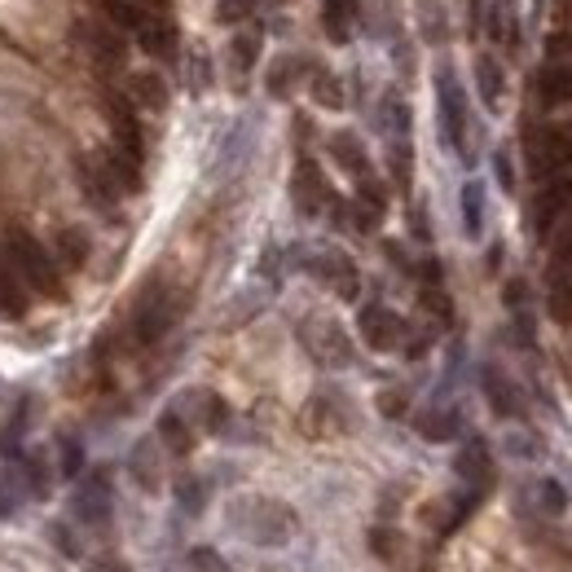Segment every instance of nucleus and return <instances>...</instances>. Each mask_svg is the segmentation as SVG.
<instances>
[{"label": "nucleus", "mask_w": 572, "mask_h": 572, "mask_svg": "<svg viewBox=\"0 0 572 572\" xmlns=\"http://www.w3.org/2000/svg\"><path fill=\"white\" fill-rule=\"evenodd\" d=\"M524 159H528V172H533L537 181L568 172V168H572V137H568V132H559V128H537V132H528Z\"/></svg>", "instance_id": "6e6552de"}, {"label": "nucleus", "mask_w": 572, "mask_h": 572, "mask_svg": "<svg viewBox=\"0 0 572 572\" xmlns=\"http://www.w3.org/2000/svg\"><path fill=\"white\" fill-rule=\"evenodd\" d=\"M418 304H423V313L432 317L436 326H454V300H449L440 286H423V291H418Z\"/></svg>", "instance_id": "c9c22d12"}, {"label": "nucleus", "mask_w": 572, "mask_h": 572, "mask_svg": "<svg viewBox=\"0 0 572 572\" xmlns=\"http://www.w3.org/2000/svg\"><path fill=\"white\" fill-rule=\"evenodd\" d=\"M49 542L58 546L66 559H80V546H75V537H71V528H66V524H53L49 528Z\"/></svg>", "instance_id": "de8ad7c7"}, {"label": "nucleus", "mask_w": 572, "mask_h": 572, "mask_svg": "<svg viewBox=\"0 0 572 572\" xmlns=\"http://www.w3.org/2000/svg\"><path fill=\"white\" fill-rule=\"evenodd\" d=\"M53 256H58V264L62 269H84L88 264V256H93V238H88V229H80V225H66V229H58L53 234Z\"/></svg>", "instance_id": "412c9836"}, {"label": "nucleus", "mask_w": 572, "mask_h": 572, "mask_svg": "<svg viewBox=\"0 0 572 572\" xmlns=\"http://www.w3.org/2000/svg\"><path fill=\"white\" fill-rule=\"evenodd\" d=\"M322 27L335 44H344L357 27V0H322Z\"/></svg>", "instance_id": "c85d7f7f"}, {"label": "nucleus", "mask_w": 572, "mask_h": 572, "mask_svg": "<svg viewBox=\"0 0 572 572\" xmlns=\"http://www.w3.org/2000/svg\"><path fill=\"white\" fill-rule=\"evenodd\" d=\"M308 71V62L304 58H278L269 66V93L273 97H286L295 88V75H304Z\"/></svg>", "instance_id": "72a5a7b5"}, {"label": "nucleus", "mask_w": 572, "mask_h": 572, "mask_svg": "<svg viewBox=\"0 0 572 572\" xmlns=\"http://www.w3.org/2000/svg\"><path fill=\"white\" fill-rule=\"evenodd\" d=\"M172 493H176V502H181V511H190V515H198L207 506V484L198 476H181Z\"/></svg>", "instance_id": "58836bf2"}, {"label": "nucleus", "mask_w": 572, "mask_h": 572, "mask_svg": "<svg viewBox=\"0 0 572 572\" xmlns=\"http://www.w3.org/2000/svg\"><path fill=\"white\" fill-rule=\"evenodd\" d=\"M185 568H190V572H234V568H229V559L220 555L216 546H194L190 555H185Z\"/></svg>", "instance_id": "ea45409f"}, {"label": "nucleus", "mask_w": 572, "mask_h": 572, "mask_svg": "<svg viewBox=\"0 0 572 572\" xmlns=\"http://www.w3.org/2000/svg\"><path fill=\"white\" fill-rule=\"evenodd\" d=\"M330 198H335V190H330L326 172L317 168L313 154H300L295 159V176H291V203L300 216H322L330 207Z\"/></svg>", "instance_id": "1a4fd4ad"}, {"label": "nucleus", "mask_w": 572, "mask_h": 572, "mask_svg": "<svg viewBox=\"0 0 572 572\" xmlns=\"http://www.w3.org/2000/svg\"><path fill=\"white\" fill-rule=\"evenodd\" d=\"M546 313H550V322L572 326V229L555 242V251H550V269H546Z\"/></svg>", "instance_id": "0eeeda50"}, {"label": "nucleus", "mask_w": 572, "mask_h": 572, "mask_svg": "<svg viewBox=\"0 0 572 572\" xmlns=\"http://www.w3.org/2000/svg\"><path fill=\"white\" fill-rule=\"evenodd\" d=\"M572 212V181H555V185H546L542 194H537V203H533V225H537V234H550L555 229V220Z\"/></svg>", "instance_id": "a211bd4d"}, {"label": "nucleus", "mask_w": 572, "mask_h": 572, "mask_svg": "<svg viewBox=\"0 0 572 572\" xmlns=\"http://www.w3.org/2000/svg\"><path fill=\"white\" fill-rule=\"evenodd\" d=\"M546 53H550V62H572V36H550Z\"/></svg>", "instance_id": "603ef678"}, {"label": "nucleus", "mask_w": 572, "mask_h": 572, "mask_svg": "<svg viewBox=\"0 0 572 572\" xmlns=\"http://www.w3.org/2000/svg\"><path fill=\"white\" fill-rule=\"evenodd\" d=\"M326 150H330V159H335L339 168H344V172L352 176V181L370 172V154H366V146H361L357 132H330Z\"/></svg>", "instance_id": "aec40b11"}, {"label": "nucleus", "mask_w": 572, "mask_h": 572, "mask_svg": "<svg viewBox=\"0 0 572 572\" xmlns=\"http://www.w3.org/2000/svg\"><path fill=\"white\" fill-rule=\"evenodd\" d=\"M300 348L322 370L352 366V339H348V330L339 326L335 317H326V313H313V317H304V322H300Z\"/></svg>", "instance_id": "20e7f679"}, {"label": "nucleus", "mask_w": 572, "mask_h": 572, "mask_svg": "<svg viewBox=\"0 0 572 572\" xmlns=\"http://www.w3.org/2000/svg\"><path fill=\"white\" fill-rule=\"evenodd\" d=\"M128 476L146 493H159L163 484V462H159V440H137L128 454Z\"/></svg>", "instance_id": "6ab92c4d"}, {"label": "nucleus", "mask_w": 572, "mask_h": 572, "mask_svg": "<svg viewBox=\"0 0 572 572\" xmlns=\"http://www.w3.org/2000/svg\"><path fill=\"white\" fill-rule=\"evenodd\" d=\"M102 9L110 18V27L128 31V36H137V31L150 22V9L141 5V0H102Z\"/></svg>", "instance_id": "7c9ffc66"}, {"label": "nucleus", "mask_w": 572, "mask_h": 572, "mask_svg": "<svg viewBox=\"0 0 572 572\" xmlns=\"http://www.w3.org/2000/svg\"><path fill=\"white\" fill-rule=\"evenodd\" d=\"M300 432H304L308 440H335V436L352 432V410H348V401H344V396H335V392L308 396L304 410H300Z\"/></svg>", "instance_id": "423d86ee"}, {"label": "nucleus", "mask_w": 572, "mask_h": 572, "mask_svg": "<svg viewBox=\"0 0 572 572\" xmlns=\"http://www.w3.org/2000/svg\"><path fill=\"white\" fill-rule=\"evenodd\" d=\"M537 489H542V506H546L550 515H559V511H564V506H568V493L559 489L555 480H542V484H537Z\"/></svg>", "instance_id": "49530a36"}, {"label": "nucleus", "mask_w": 572, "mask_h": 572, "mask_svg": "<svg viewBox=\"0 0 572 572\" xmlns=\"http://www.w3.org/2000/svg\"><path fill=\"white\" fill-rule=\"evenodd\" d=\"M418 9H423V31H427V40H432V44H440V40H445V9H436V0H423V5H418Z\"/></svg>", "instance_id": "37998d69"}, {"label": "nucleus", "mask_w": 572, "mask_h": 572, "mask_svg": "<svg viewBox=\"0 0 572 572\" xmlns=\"http://www.w3.org/2000/svg\"><path fill=\"white\" fill-rule=\"evenodd\" d=\"M476 88H480V102L489 106V110L502 106V88H506V80H502V66L493 62L489 53H480V58H476Z\"/></svg>", "instance_id": "473e14b6"}, {"label": "nucleus", "mask_w": 572, "mask_h": 572, "mask_svg": "<svg viewBox=\"0 0 572 572\" xmlns=\"http://www.w3.org/2000/svg\"><path fill=\"white\" fill-rule=\"evenodd\" d=\"M388 168H392L396 190H410V181H414V154H410V141H392V150H388Z\"/></svg>", "instance_id": "4c0bfd02"}, {"label": "nucleus", "mask_w": 572, "mask_h": 572, "mask_svg": "<svg viewBox=\"0 0 572 572\" xmlns=\"http://www.w3.org/2000/svg\"><path fill=\"white\" fill-rule=\"evenodd\" d=\"M229 528L251 546H264V550H278L286 546L295 533H300V515L291 511L286 502L278 498H264V493H247V498H234L225 511Z\"/></svg>", "instance_id": "f257e3e1"}, {"label": "nucleus", "mask_w": 572, "mask_h": 572, "mask_svg": "<svg viewBox=\"0 0 572 572\" xmlns=\"http://www.w3.org/2000/svg\"><path fill=\"white\" fill-rule=\"evenodd\" d=\"M247 0H220V5H216V18L220 22H242V18H247Z\"/></svg>", "instance_id": "8fccbe9b"}, {"label": "nucleus", "mask_w": 572, "mask_h": 572, "mask_svg": "<svg viewBox=\"0 0 572 572\" xmlns=\"http://www.w3.org/2000/svg\"><path fill=\"white\" fill-rule=\"evenodd\" d=\"M366 542H370V550H374V559H383L388 568H410L414 546L405 542L401 528H392V524H374L370 533H366Z\"/></svg>", "instance_id": "dca6fc26"}, {"label": "nucleus", "mask_w": 572, "mask_h": 572, "mask_svg": "<svg viewBox=\"0 0 572 572\" xmlns=\"http://www.w3.org/2000/svg\"><path fill=\"white\" fill-rule=\"evenodd\" d=\"M462 225H467L471 238L484 229V190H480V181L462 185Z\"/></svg>", "instance_id": "f704fd0d"}, {"label": "nucleus", "mask_w": 572, "mask_h": 572, "mask_svg": "<svg viewBox=\"0 0 572 572\" xmlns=\"http://www.w3.org/2000/svg\"><path fill=\"white\" fill-rule=\"evenodd\" d=\"M357 335L366 339L370 352H396L405 339V317L388 304H366L357 313Z\"/></svg>", "instance_id": "9d476101"}, {"label": "nucleus", "mask_w": 572, "mask_h": 572, "mask_svg": "<svg viewBox=\"0 0 572 572\" xmlns=\"http://www.w3.org/2000/svg\"><path fill=\"white\" fill-rule=\"evenodd\" d=\"M80 467H84L80 440H75V436H62V471H66V476H80Z\"/></svg>", "instance_id": "c03bdc74"}, {"label": "nucleus", "mask_w": 572, "mask_h": 572, "mask_svg": "<svg viewBox=\"0 0 572 572\" xmlns=\"http://www.w3.org/2000/svg\"><path fill=\"white\" fill-rule=\"evenodd\" d=\"M414 273H418V278H423V286H440V278H445V269H440V260H432V256H427V260H418V264H414Z\"/></svg>", "instance_id": "3c124183"}, {"label": "nucleus", "mask_w": 572, "mask_h": 572, "mask_svg": "<svg viewBox=\"0 0 572 572\" xmlns=\"http://www.w3.org/2000/svg\"><path fill=\"white\" fill-rule=\"evenodd\" d=\"M27 308H31V286L14 269V260L0 251V313L5 317H27Z\"/></svg>", "instance_id": "f3484780"}, {"label": "nucleus", "mask_w": 572, "mask_h": 572, "mask_svg": "<svg viewBox=\"0 0 572 572\" xmlns=\"http://www.w3.org/2000/svg\"><path fill=\"white\" fill-rule=\"evenodd\" d=\"M185 418H190V427L194 432H207V436H220L229 427V405L220 401L216 392H207V388H198V392H185L181 396V405H176Z\"/></svg>", "instance_id": "ddd939ff"}, {"label": "nucleus", "mask_w": 572, "mask_h": 572, "mask_svg": "<svg viewBox=\"0 0 572 572\" xmlns=\"http://www.w3.org/2000/svg\"><path fill=\"white\" fill-rule=\"evenodd\" d=\"M110 128H115V146L119 150H128L132 159L146 154V146H141V124H137V115H132L128 102H110Z\"/></svg>", "instance_id": "b1692460"}, {"label": "nucleus", "mask_w": 572, "mask_h": 572, "mask_svg": "<svg viewBox=\"0 0 572 572\" xmlns=\"http://www.w3.org/2000/svg\"><path fill=\"white\" fill-rule=\"evenodd\" d=\"M493 172H498V185H502V190L511 194V190H515V168H511V154H506V150L493 154Z\"/></svg>", "instance_id": "09e8293b"}, {"label": "nucleus", "mask_w": 572, "mask_h": 572, "mask_svg": "<svg viewBox=\"0 0 572 572\" xmlns=\"http://www.w3.org/2000/svg\"><path fill=\"white\" fill-rule=\"evenodd\" d=\"M528 300V286L520 282V278H515V282H506V304H511V308H520Z\"/></svg>", "instance_id": "864d4df0"}, {"label": "nucleus", "mask_w": 572, "mask_h": 572, "mask_svg": "<svg viewBox=\"0 0 572 572\" xmlns=\"http://www.w3.org/2000/svg\"><path fill=\"white\" fill-rule=\"evenodd\" d=\"M137 40H141V49H146V53H154V58H172V53H176V27L168 18L150 14V22L137 31Z\"/></svg>", "instance_id": "2f4dec72"}, {"label": "nucleus", "mask_w": 572, "mask_h": 572, "mask_svg": "<svg viewBox=\"0 0 572 572\" xmlns=\"http://www.w3.org/2000/svg\"><path fill=\"white\" fill-rule=\"evenodd\" d=\"M159 445L168 449V454H176V458L194 454V427H190V418L176 410V405L159 414Z\"/></svg>", "instance_id": "5701e85b"}, {"label": "nucleus", "mask_w": 572, "mask_h": 572, "mask_svg": "<svg viewBox=\"0 0 572 572\" xmlns=\"http://www.w3.org/2000/svg\"><path fill=\"white\" fill-rule=\"evenodd\" d=\"M436 106H440V132H445V141L462 154V159H471V150H467V93H462L458 75L449 71V66L436 71Z\"/></svg>", "instance_id": "39448f33"}, {"label": "nucleus", "mask_w": 572, "mask_h": 572, "mask_svg": "<svg viewBox=\"0 0 572 572\" xmlns=\"http://www.w3.org/2000/svg\"><path fill=\"white\" fill-rule=\"evenodd\" d=\"M308 93H313V102L326 106V110H339V106L348 102V97H344V84H339L330 71H313V88H308Z\"/></svg>", "instance_id": "e433bc0d"}, {"label": "nucleus", "mask_w": 572, "mask_h": 572, "mask_svg": "<svg viewBox=\"0 0 572 572\" xmlns=\"http://www.w3.org/2000/svg\"><path fill=\"white\" fill-rule=\"evenodd\" d=\"M414 427H418V436L423 440H432V445H440V440H454L462 432V414L458 410H423L414 418Z\"/></svg>", "instance_id": "cd10ccee"}, {"label": "nucleus", "mask_w": 572, "mask_h": 572, "mask_svg": "<svg viewBox=\"0 0 572 572\" xmlns=\"http://www.w3.org/2000/svg\"><path fill=\"white\" fill-rule=\"evenodd\" d=\"M97 159H102V168L115 176V185L124 194H137L141 190V159H132L128 150H119V146H110V150H102L97 154Z\"/></svg>", "instance_id": "393cba45"}, {"label": "nucleus", "mask_w": 572, "mask_h": 572, "mask_svg": "<svg viewBox=\"0 0 572 572\" xmlns=\"http://www.w3.org/2000/svg\"><path fill=\"white\" fill-rule=\"evenodd\" d=\"M141 5H146V0H141Z\"/></svg>", "instance_id": "6e6d98bb"}, {"label": "nucleus", "mask_w": 572, "mask_h": 572, "mask_svg": "<svg viewBox=\"0 0 572 572\" xmlns=\"http://www.w3.org/2000/svg\"><path fill=\"white\" fill-rule=\"evenodd\" d=\"M9 511H14V502H9L5 493H0V515H9Z\"/></svg>", "instance_id": "5fc2aeb1"}, {"label": "nucleus", "mask_w": 572, "mask_h": 572, "mask_svg": "<svg viewBox=\"0 0 572 572\" xmlns=\"http://www.w3.org/2000/svg\"><path fill=\"white\" fill-rule=\"evenodd\" d=\"M308 273H313L322 286H330L339 300H357L361 295V269L352 264V256H344V251H317V256L308 260Z\"/></svg>", "instance_id": "9b49d317"}, {"label": "nucleus", "mask_w": 572, "mask_h": 572, "mask_svg": "<svg viewBox=\"0 0 572 572\" xmlns=\"http://www.w3.org/2000/svg\"><path fill=\"white\" fill-rule=\"evenodd\" d=\"M80 36L88 44V58H93L97 66H119L124 62V36H119V31L102 27V22H88V27H80Z\"/></svg>", "instance_id": "4be33fe9"}, {"label": "nucleus", "mask_w": 572, "mask_h": 572, "mask_svg": "<svg viewBox=\"0 0 572 572\" xmlns=\"http://www.w3.org/2000/svg\"><path fill=\"white\" fill-rule=\"evenodd\" d=\"M75 181H80L88 207H97V212H106V216L115 212L119 194H124V190L115 185V176L102 168V159H97V154H80V159H75Z\"/></svg>", "instance_id": "f8f14e48"}, {"label": "nucleus", "mask_w": 572, "mask_h": 572, "mask_svg": "<svg viewBox=\"0 0 572 572\" xmlns=\"http://www.w3.org/2000/svg\"><path fill=\"white\" fill-rule=\"evenodd\" d=\"M75 515H80L84 524H110V489H106V480H97L93 489H84V493H75Z\"/></svg>", "instance_id": "c756f323"}, {"label": "nucleus", "mask_w": 572, "mask_h": 572, "mask_svg": "<svg viewBox=\"0 0 572 572\" xmlns=\"http://www.w3.org/2000/svg\"><path fill=\"white\" fill-rule=\"evenodd\" d=\"M0 251L14 260V269L22 273V278H27V286H31L36 295H49V300H66V282H62L58 264H53V256L27 234V229H9V234H5V247H0Z\"/></svg>", "instance_id": "f03ea898"}, {"label": "nucleus", "mask_w": 572, "mask_h": 572, "mask_svg": "<svg viewBox=\"0 0 572 572\" xmlns=\"http://www.w3.org/2000/svg\"><path fill=\"white\" fill-rule=\"evenodd\" d=\"M537 88H542L546 106H568L572 102V62H550L537 75Z\"/></svg>", "instance_id": "a878e982"}, {"label": "nucleus", "mask_w": 572, "mask_h": 572, "mask_svg": "<svg viewBox=\"0 0 572 572\" xmlns=\"http://www.w3.org/2000/svg\"><path fill=\"white\" fill-rule=\"evenodd\" d=\"M128 97L146 110H163L168 106V84H163L159 71H132L128 75Z\"/></svg>", "instance_id": "bb28decb"}, {"label": "nucleus", "mask_w": 572, "mask_h": 572, "mask_svg": "<svg viewBox=\"0 0 572 572\" xmlns=\"http://www.w3.org/2000/svg\"><path fill=\"white\" fill-rule=\"evenodd\" d=\"M181 313H185L181 291H172V286H163V282L146 286V295H141L137 308H132V344H141V348L159 344V339L181 322Z\"/></svg>", "instance_id": "7ed1b4c3"}, {"label": "nucleus", "mask_w": 572, "mask_h": 572, "mask_svg": "<svg viewBox=\"0 0 572 572\" xmlns=\"http://www.w3.org/2000/svg\"><path fill=\"white\" fill-rule=\"evenodd\" d=\"M234 71H251V66H256V58H260V36L256 31H247V36H238L234 40Z\"/></svg>", "instance_id": "79ce46f5"}, {"label": "nucleus", "mask_w": 572, "mask_h": 572, "mask_svg": "<svg viewBox=\"0 0 572 572\" xmlns=\"http://www.w3.org/2000/svg\"><path fill=\"white\" fill-rule=\"evenodd\" d=\"M454 471H458V480L467 484L471 493H480V498H484V493L493 489V480H498V476H493V458H489V445H484L480 436H471L467 445L458 449V458H454Z\"/></svg>", "instance_id": "4468645a"}, {"label": "nucleus", "mask_w": 572, "mask_h": 572, "mask_svg": "<svg viewBox=\"0 0 572 572\" xmlns=\"http://www.w3.org/2000/svg\"><path fill=\"white\" fill-rule=\"evenodd\" d=\"M480 388H484V401L498 418H520L524 414V401H520V388L498 370V366H484L480 370Z\"/></svg>", "instance_id": "2eb2a0df"}, {"label": "nucleus", "mask_w": 572, "mask_h": 572, "mask_svg": "<svg viewBox=\"0 0 572 572\" xmlns=\"http://www.w3.org/2000/svg\"><path fill=\"white\" fill-rule=\"evenodd\" d=\"M374 405H379L383 418H405V410H410V392L405 388H383L379 396H374Z\"/></svg>", "instance_id": "a19ab883"}, {"label": "nucleus", "mask_w": 572, "mask_h": 572, "mask_svg": "<svg viewBox=\"0 0 572 572\" xmlns=\"http://www.w3.org/2000/svg\"><path fill=\"white\" fill-rule=\"evenodd\" d=\"M84 572H132V568L124 564V555H115V550H102V555L88 559Z\"/></svg>", "instance_id": "a18cd8bd"}]
</instances>
